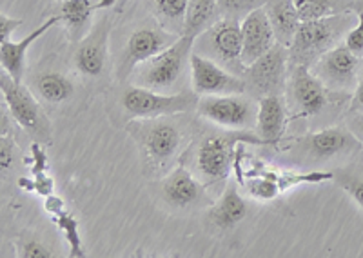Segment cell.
Listing matches in <instances>:
<instances>
[{
    "label": "cell",
    "mask_w": 363,
    "mask_h": 258,
    "mask_svg": "<svg viewBox=\"0 0 363 258\" xmlns=\"http://www.w3.org/2000/svg\"><path fill=\"white\" fill-rule=\"evenodd\" d=\"M354 24L356 13L352 9L333 17L301 21L300 30L289 46V60H293L294 66H311L313 60H318L323 53L338 46V42L345 38Z\"/></svg>",
    "instance_id": "6da1fadb"
},
{
    "label": "cell",
    "mask_w": 363,
    "mask_h": 258,
    "mask_svg": "<svg viewBox=\"0 0 363 258\" xmlns=\"http://www.w3.org/2000/svg\"><path fill=\"white\" fill-rule=\"evenodd\" d=\"M242 142L267 146V142L255 133H247L244 129H231L223 135H209L196 147V169L207 184H218L231 176L235 166L236 147Z\"/></svg>",
    "instance_id": "7a4b0ae2"
},
{
    "label": "cell",
    "mask_w": 363,
    "mask_h": 258,
    "mask_svg": "<svg viewBox=\"0 0 363 258\" xmlns=\"http://www.w3.org/2000/svg\"><path fill=\"white\" fill-rule=\"evenodd\" d=\"M196 38L180 35L173 46L155 55L136 67V82L142 88L169 89L173 88L184 73V67L191 59V50Z\"/></svg>",
    "instance_id": "3957f363"
},
{
    "label": "cell",
    "mask_w": 363,
    "mask_h": 258,
    "mask_svg": "<svg viewBox=\"0 0 363 258\" xmlns=\"http://www.w3.org/2000/svg\"><path fill=\"white\" fill-rule=\"evenodd\" d=\"M0 89L8 104L11 117L24 129L29 137L40 144H51V124L42 111L31 91L22 82L13 80L11 77L2 71L0 75Z\"/></svg>",
    "instance_id": "277c9868"
},
{
    "label": "cell",
    "mask_w": 363,
    "mask_h": 258,
    "mask_svg": "<svg viewBox=\"0 0 363 258\" xmlns=\"http://www.w3.org/2000/svg\"><path fill=\"white\" fill-rule=\"evenodd\" d=\"M199 93L194 89L167 95L142 86H131L124 91L122 106L131 118H158L193 111L199 106Z\"/></svg>",
    "instance_id": "5b68a950"
},
{
    "label": "cell",
    "mask_w": 363,
    "mask_h": 258,
    "mask_svg": "<svg viewBox=\"0 0 363 258\" xmlns=\"http://www.w3.org/2000/svg\"><path fill=\"white\" fill-rule=\"evenodd\" d=\"M125 129L144 147L145 155L153 162H167L180 147V131L171 122L157 118H135L125 125Z\"/></svg>",
    "instance_id": "8992f818"
},
{
    "label": "cell",
    "mask_w": 363,
    "mask_h": 258,
    "mask_svg": "<svg viewBox=\"0 0 363 258\" xmlns=\"http://www.w3.org/2000/svg\"><path fill=\"white\" fill-rule=\"evenodd\" d=\"M289 60V47L274 44L272 50L262 55L249 66H244V80L247 89L258 99L265 95H280L285 82V67Z\"/></svg>",
    "instance_id": "52a82bcc"
},
{
    "label": "cell",
    "mask_w": 363,
    "mask_h": 258,
    "mask_svg": "<svg viewBox=\"0 0 363 258\" xmlns=\"http://www.w3.org/2000/svg\"><path fill=\"white\" fill-rule=\"evenodd\" d=\"M196 38H199V47L194 46L196 53H206V57L222 64H235L242 59L244 38H242V22L238 18H220Z\"/></svg>",
    "instance_id": "ba28073f"
},
{
    "label": "cell",
    "mask_w": 363,
    "mask_h": 258,
    "mask_svg": "<svg viewBox=\"0 0 363 258\" xmlns=\"http://www.w3.org/2000/svg\"><path fill=\"white\" fill-rule=\"evenodd\" d=\"M200 117L227 129H247L255 125L256 113L251 100L238 95H206L196 106Z\"/></svg>",
    "instance_id": "9c48e42d"
},
{
    "label": "cell",
    "mask_w": 363,
    "mask_h": 258,
    "mask_svg": "<svg viewBox=\"0 0 363 258\" xmlns=\"http://www.w3.org/2000/svg\"><path fill=\"white\" fill-rule=\"evenodd\" d=\"M193 89L199 95H238L247 89L244 77H236L215 60L194 51L189 59Z\"/></svg>",
    "instance_id": "30bf717a"
},
{
    "label": "cell",
    "mask_w": 363,
    "mask_h": 258,
    "mask_svg": "<svg viewBox=\"0 0 363 258\" xmlns=\"http://www.w3.org/2000/svg\"><path fill=\"white\" fill-rule=\"evenodd\" d=\"M178 37H180L178 33H169L160 28H140V30L133 31L125 44L122 62H120L122 75L125 77L129 71L136 69L142 62L173 46Z\"/></svg>",
    "instance_id": "8fae6325"
},
{
    "label": "cell",
    "mask_w": 363,
    "mask_h": 258,
    "mask_svg": "<svg viewBox=\"0 0 363 258\" xmlns=\"http://www.w3.org/2000/svg\"><path fill=\"white\" fill-rule=\"evenodd\" d=\"M111 18L102 17L80 40L79 50L74 53V66L86 77H100L106 67L109 46Z\"/></svg>",
    "instance_id": "7c38bea8"
},
{
    "label": "cell",
    "mask_w": 363,
    "mask_h": 258,
    "mask_svg": "<svg viewBox=\"0 0 363 258\" xmlns=\"http://www.w3.org/2000/svg\"><path fill=\"white\" fill-rule=\"evenodd\" d=\"M242 38H244L242 59H240L242 66H249L274 47L277 35L272 31L265 8H258L245 15L242 21Z\"/></svg>",
    "instance_id": "4fadbf2b"
},
{
    "label": "cell",
    "mask_w": 363,
    "mask_h": 258,
    "mask_svg": "<svg viewBox=\"0 0 363 258\" xmlns=\"http://www.w3.org/2000/svg\"><path fill=\"white\" fill-rule=\"evenodd\" d=\"M293 96L300 108L301 117H311L323 111L327 106L325 84L320 77L311 73L307 64H298L293 71Z\"/></svg>",
    "instance_id": "5bb4252c"
},
{
    "label": "cell",
    "mask_w": 363,
    "mask_h": 258,
    "mask_svg": "<svg viewBox=\"0 0 363 258\" xmlns=\"http://www.w3.org/2000/svg\"><path fill=\"white\" fill-rule=\"evenodd\" d=\"M358 62V55L352 53L345 44H338L318 59L316 75L327 84L347 88L354 82Z\"/></svg>",
    "instance_id": "9a60e30c"
},
{
    "label": "cell",
    "mask_w": 363,
    "mask_h": 258,
    "mask_svg": "<svg viewBox=\"0 0 363 258\" xmlns=\"http://www.w3.org/2000/svg\"><path fill=\"white\" fill-rule=\"evenodd\" d=\"M57 24H60V17L53 15V17L48 18L44 24L38 26L37 30L31 31L22 40L15 42L8 38V40L0 42V64H2V71H6L13 80L22 82V75H24L26 67V55H28L29 47L33 46L38 38L44 37Z\"/></svg>",
    "instance_id": "2e32d148"
},
{
    "label": "cell",
    "mask_w": 363,
    "mask_h": 258,
    "mask_svg": "<svg viewBox=\"0 0 363 258\" xmlns=\"http://www.w3.org/2000/svg\"><path fill=\"white\" fill-rule=\"evenodd\" d=\"M116 4L118 0H62L57 15L60 17V22L66 26L71 40L80 42L91 30V15Z\"/></svg>",
    "instance_id": "e0dca14e"
},
{
    "label": "cell",
    "mask_w": 363,
    "mask_h": 258,
    "mask_svg": "<svg viewBox=\"0 0 363 258\" xmlns=\"http://www.w3.org/2000/svg\"><path fill=\"white\" fill-rule=\"evenodd\" d=\"M306 147L314 159L325 160L336 155L362 150V142L345 128H327L311 135L306 140Z\"/></svg>",
    "instance_id": "ac0fdd59"
},
{
    "label": "cell",
    "mask_w": 363,
    "mask_h": 258,
    "mask_svg": "<svg viewBox=\"0 0 363 258\" xmlns=\"http://www.w3.org/2000/svg\"><path fill=\"white\" fill-rule=\"evenodd\" d=\"M285 106L280 95H265L258 99L256 109V131L267 146L277 147L284 137Z\"/></svg>",
    "instance_id": "d6986e66"
},
{
    "label": "cell",
    "mask_w": 363,
    "mask_h": 258,
    "mask_svg": "<svg viewBox=\"0 0 363 258\" xmlns=\"http://www.w3.org/2000/svg\"><path fill=\"white\" fill-rule=\"evenodd\" d=\"M264 8L267 11L272 31L277 35V42L289 47L301 24L294 0H267Z\"/></svg>",
    "instance_id": "ffe728a7"
},
{
    "label": "cell",
    "mask_w": 363,
    "mask_h": 258,
    "mask_svg": "<svg viewBox=\"0 0 363 258\" xmlns=\"http://www.w3.org/2000/svg\"><path fill=\"white\" fill-rule=\"evenodd\" d=\"M164 198L174 208H187L203 196V188L184 166H178L164 182Z\"/></svg>",
    "instance_id": "44dd1931"
},
{
    "label": "cell",
    "mask_w": 363,
    "mask_h": 258,
    "mask_svg": "<svg viewBox=\"0 0 363 258\" xmlns=\"http://www.w3.org/2000/svg\"><path fill=\"white\" fill-rule=\"evenodd\" d=\"M211 220L216 228L231 229L247 217V202L238 193L236 184H229L220 200L209 213Z\"/></svg>",
    "instance_id": "7402d4cb"
},
{
    "label": "cell",
    "mask_w": 363,
    "mask_h": 258,
    "mask_svg": "<svg viewBox=\"0 0 363 258\" xmlns=\"http://www.w3.org/2000/svg\"><path fill=\"white\" fill-rule=\"evenodd\" d=\"M247 175H264L272 179L278 184L280 191H287V189L300 186V184H320L325 180H335V173L330 171H311V173H296V171H278L267 167L265 164H258V167L249 171Z\"/></svg>",
    "instance_id": "603a6c76"
},
{
    "label": "cell",
    "mask_w": 363,
    "mask_h": 258,
    "mask_svg": "<svg viewBox=\"0 0 363 258\" xmlns=\"http://www.w3.org/2000/svg\"><path fill=\"white\" fill-rule=\"evenodd\" d=\"M218 15V0H191L182 35H189V37L196 38L209 26L215 24Z\"/></svg>",
    "instance_id": "cb8c5ba5"
},
{
    "label": "cell",
    "mask_w": 363,
    "mask_h": 258,
    "mask_svg": "<svg viewBox=\"0 0 363 258\" xmlns=\"http://www.w3.org/2000/svg\"><path fill=\"white\" fill-rule=\"evenodd\" d=\"M35 88H37L42 100H45L48 104H62V102H66L74 91L73 82H71L66 75L58 73V71L42 73V75L35 80Z\"/></svg>",
    "instance_id": "d4e9b609"
},
{
    "label": "cell",
    "mask_w": 363,
    "mask_h": 258,
    "mask_svg": "<svg viewBox=\"0 0 363 258\" xmlns=\"http://www.w3.org/2000/svg\"><path fill=\"white\" fill-rule=\"evenodd\" d=\"M294 4L301 21H313L351 11L354 0H294Z\"/></svg>",
    "instance_id": "484cf974"
},
{
    "label": "cell",
    "mask_w": 363,
    "mask_h": 258,
    "mask_svg": "<svg viewBox=\"0 0 363 258\" xmlns=\"http://www.w3.org/2000/svg\"><path fill=\"white\" fill-rule=\"evenodd\" d=\"M191 0H153L155 11L164 22H167L169 30H184L187 8Z\"/></svg>",
    "instance_id": "4316f807"
},
{
    "label": "cell",
    "mask_w": 363,
    "mask_h": 258,
    "mask_svg": "<svg viewBox=\"0 0 363 258\" xmlns=\"http://www.w3.org/2000/svg\"><path fill=\"white\" fill-rule=\"evenodd\" d=\"M53 222L57 224V228L64 233V238L69 244V257L73 258H82L84 254V246L82 238H80V229H79V220L74 218V215H71L69 211H62L60 215H55Z\"/></svg>",
    "instance_id": "83f0119b"
},
{
    "label": "cell",
    "mask_w": 363,
    "mask_h": 258,
    "mask_svg": "<svg viewBox=\"0 0 363 258\" xmlns=\"http://www.w3.org/2000/svg\"><path fill=\"white\" fill-rule=\"evenodd\" d=\"M247 179L244 180L242 186H245V189L249 191V195L255 196L258 200H274L280 195V188L278 184L272 179L264 175H245Z\"/></svg>",
    "instance_id": "f1b7e54d"
},
{
    "label": "cell",
    "mask_w": 363,
    "mask_h": 258,
    "mask_svg": "<svg viewBox=\"0 0 363 258\" xmlns=\"http://www.w3.org/2000/svg\"><path fill=\"white\" fill-rule=\"evenodd\" d=\"M352 11L356 13V24L352 26L351 30H349V33L345 35L343 44H345L352 53L362 57L363 55V0H354Z\"/></svg>",
    "instance_id": "f546056e"
},
{
    "label": "cell",
    "mask_w": 363,
    "mask_h": 258,
    "mask_svg": "<svg viewBox=\"0 0 363 258\" xmlns=\"http://www.w3.org/2000/svg\"><path fill=\"white\" fill-rule=\"evenodd\" d=\"M267 0H218L220 15L231 18H240L249 15L258 8H264Z\"/></svg>",
    "instance_id": "4dcf8cb0"
},
{
    "label": "cell",
    "mask_w": 363,
    "mask_h": 258,
    "mask_svg": "<svg viewBox=\"0 0 363 258\" xmlns=\"http://www.w3.org/2000/svg\"><path fill=\"white\" fill-rule=\"evenodd\" d=\"M17 254L22 258H51L53 253H51L48 247L44 246V242L40 240L35 235L22 233L21 237L17 238Z\"/></svg>",
    "instance_id": "1f68e13d"
},
{
    "label": "cell",
    "mask_w": 363,
    "mask_h": 258,
    "mask_svg": "<svg viewBox=\"0 0 363 258\" xmlns=\"http://www.w3.org/2000/svg\"><path fill=\"white\" fill-rule=\"evenodd\" d=\"M335 180L340 188H342L343 191L351 196L356 204L363 209V179L349 175V173H343V171H338V173H335Z\"/></svg>",
    "instance_id": "d6a6232c"
},
{
    "label": "cell",
    "mask_w": 363,
    "mask_h": 258,
    "mask_svg": "<svg viewBox=\"0 0 363 258\" xmlns=\"http://www.w3.org/2000/svg\"><path fill=\"white\" fill-rule=\"evenodd\" d=\"M31 155H33V159H28V164H33V175L48 173L50 162H48V155H45L40 142H35L33 146H31Z\"/></svg>",
    "instance_id": "836d02e7"
},
{
    "label": "cell",
    "mask_w": 363,
    "mask_h": 258,
    "mask_svg": "<svg viewBox=\"0 0 363 258\" xmlns=\"http://www.w3.org/2000/svg\"><path fill=\"white\" fill-rule=\"evenodd\" d=\"M22 24H24L22 18H13L9 17V15H6V13H0V38H2V40L11 38L13 31L18 30Z\"/></svg>",
    "instance_id": "e575fe53"
},
{
    "label": "cell",
    "mask_w": 363,
    "mask_h": 258,
    "mask_svg": "<svg viewBox=\"0 0 363 258\" xmlns=\"http://www.w3.org/2000/svg\"><path fill=\"white\" fill-rule=\"evenodd\" d=\"M35 179V193L45 196L53 195L55 191V182L51 176H48V173H38V175H33Z\"/></svg>",
    "instance_id": "d590c367"
},
{
    "label": "cell",
    "mask_w": 363,
    "mask_h": 258,
    "mask_svg": "<svg viewBox=\"0 0 363 258\" xmlns=\"http://www.w3.org/2000/svg\"><path fill=\"white\" fill-rule=\"evenodd\" d=\"M44 209L50 213L51 217H55V215H60L62 211H66V204H64V200L60 198V196L50 195V196H45Z\"/></svg>",
    "instance_id": "8d00e7d4"
},
{
    "label": "cell",
    "mask_w": 363,
    "mask_h": 258,
    "mask_svg": "<svg viewBox=\"0 0 363 258\" xmlns=\"http://www.w3.org/2000/svg\"><path fill=\"white\" fill-rule=\"evenodd\" d=\"M0 153H2V159H0V166H2V173H6V171L11 167V162H13L11 142L6 140V137H2V150H0Z\"/></svg>",
    "instance_id": "74e56055"
},
{
    "label": "cell",
    "mask_w": 363,
    "mask_h": 258,
    "mask_svg": "<svg viewBox=\"0 0 363 258\" xmlns=\"http://www.w3.org/2000/svg\"><path fill=\"white\" fill-rule=\"evenodd\" d=\"M363 108V75L359 77L358 86H356L354 99H352V109H362Z\"/></svg>",
    "instance_id": "f35d334b"
},
{
    "label": "cell",
    "mask_w": 363,
    "mask_h": 258,
    "mask_svg": "<svg viewBox=\"0 0 363 258\" xmlns=\"http://www.w3.org/2000/svg\"><path fill=\"white\" fill-rule=\"evenodd\" d=\"M18 188H22L24 191H35V179H21Z\"/></svg>",
    "instance_id": "ab89813d"
},
{
    "label": "cell",
    "mask_w": 363,
    "mask_h": 258,
    "mask_svg": "<svg viewBox=\"0 0 363 258\" xmlns=\"http://www.w3.org/2000/svg\"><path fill=\"white\" fill-rule=\"evenodd\" d=\"M354 129L359 135H363V117H358L354 120Z\"/></svg>",
    "instance_id": "60d3db41"
},
{
    "label": "cell",
    "mask_w": 363,
    "mask_h": 258,
    "mask_svg": "<svg viewBox=\"0 0 363 258\" xmlns=\"http://www.w3.org/2000/svg\"><path fill=\"white\" fill-rule=\"evenodd\" d=\"M129 0H118V4H116V11H122L124 9V6L128 4Z\"/></svg>",
    "instance_id": "b9f144b4"
}]
</instances>
